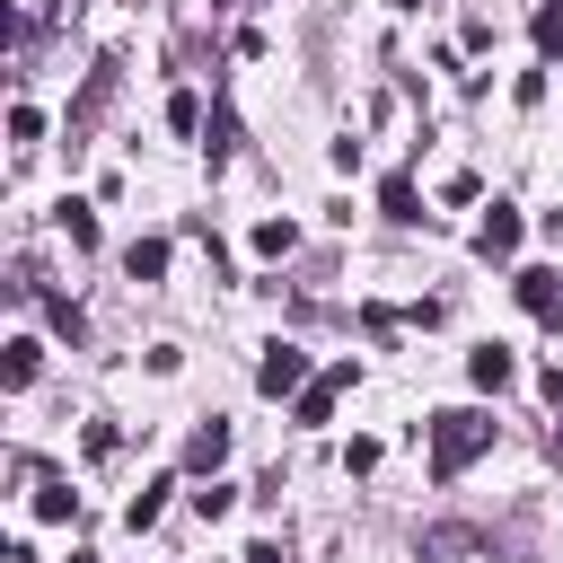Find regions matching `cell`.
I'll return each instance as SVG.
<instances>
[{"mask_svg": "<svg viewBox=\"0 0 563 563\" xmlns=\"http://www.w3.org/2000/svg\"><path fill=\"white\" fill-rule=\"evenodd\" d=\"M220 457H229V422L211 413V422H194V440H185V466H194V475H211Z\"/></svg>", "mask_w": 563, "mask_h": 563, "instance_id": "7", "label": "cell"}, {"mask_svg": "<svg viewBox=\"0 0 563 563\" xmlns=\"http://www.w3.org/2000/svg\"><path fill=\"white\" fill-rule=\"evenodd\" d=\"M35 519H70V484H35Z\"/></svg>", "mask_w": 563, "mask_h": 563, "instance_id": "17", "label": "cell"}, {"mask_svg": "<svg viewBox=\"0 0 563 563\" xmlns=\"http://www.w3.org/2000/svg\"><path fill=\"white\" fill-rule=\"evenodd\" d=\"M229 501H238L229 484H202V493H194V510H202V519H229Z\"/></svg>", "mask_w": 563, "mask_h": 563, "instance_id": "18", "label": "cell"}, {"mask_svg": "<svg viewBox=\"0 0 563 563\" xmlns=\"http://www.w3.org/2000/svg\"><path fill=\"white\" fill-rule=\"evenodd\" d=\"M510 246H519V202L493 194V211H484V229H475V255H510Z\"/></svg>", "mask_w": 563, "mask_h": 563, "instance_id": "4", "label": "cell"}, {"mask_svg": "<svg viewBox=\"0 0 563 563\" xmlns=\"http://www.w3.org/2000/svg\"><path fill=\"white\" fill-rule=\"evenodd\" d=\"M396 9H422V0H396Z\"/></svg>", "mask_w": 563, "mask_h": 563, "instance_id": "20", "label": "cell"}, {"mask_svg": "<svg viewBox=\"0 0 563 563\" xmlns=\"http://www.w3.org/2000/svg\"><path fill=\"white\" fill-rule=\"evenodd\" d=\"M167 493H176V475H158V484H150V493H132V510H123V519H132V528H150V519H158V510H167Z\"/></svg>", "mask_w": 563, "mask_h": 563, "instance_id": "10", "label": "cell"}, {"mask_svg": "<svg viewBox=\"0 0 563 563\" xmlns=\"http://www.w3.org/2000/svg\"><path fill=\"white\" fill-rule=\"evenodd\" d=\"M352 378H361V361H334L325 378H308V387H299V405H290V422H299V431H317V422H334V396H343Z\"/></svg>", "mask_w": 563, "mask_h": 563, "instance_id": "2", "label": "cell"}, {"mask_svg": "<svg viewBox=\"0 0 563 563\" xmlns=\"http://www.w3.org/2000/svg\"><path fill=\"white\" fill-rule=\"evenodd\" d=\"M378 211L413 229V220H422V194H413V176H387V185H378Z\"/></svg>", "mask_w": 563, "mask_h": 563, "instance_id": "8", "label": "cell"}, {"mask_svg": "<svg viewBox=\"0 0 563 563\" xmlns=\"http://www.w3.org/2000/svg\"><path fill=\"white\" fill-rule=\"evenodd\" d=\"M422 431H431V475H440V484L466 475V466L493 449V413H484V405H449V413H431Z\"/></svg>", "mask_w": 563, "mask_h": 563, "instance_id": "1", "label": "cell"}, {"mask_svg": "<svg viewBox=\"0 0 563 563\" xmlns=\"http://www.w3.org/2000/svg\"><path fill=\"white\" fill-rule=\"evenodd\" d=\"M519 308L554 325V317H563V273H537V264H528V273H519Z\"/></svg>", "mask_w": 563, "mask_h": 563, "instance_id": "5", "label": "cell"}, {"mask_svg": "<svg viewBox=\"0 0 563 563\" xmlns=\"http://www.w3.org/2000/svg\"><path fill=\"white\" fill-rule=\"evenodd\" d=\"M255 387H264L273 405H282V396H299V387H308V352H299V343H264V361H255Z\"/></svg>", "mask_w": 563, "mask_h": 563, "instance_id": "3", "label": "cell"}, {"mask_svg": "<svg viewBox=\"0 0 563 563\" xmlns=\"http://www.w3.org/2000/svg\"><path fill=\"white\" fill-rule=\"evenodd\" d=\"M35 361H44V343H35V334H18V343H9V387H26V378H35Z\"/></svg>", "mask_w": 563, "mask_h": 563, "instance_id": "14", "label": "cell"}, {"mask_svg": "<svg viewBox=\"0 0 563 563\" xmlns=\"http://www.w3.org/2000/svg\"><path fill=\"white\" fill-rule=\"evenodd\" d=\"M466 378H475V387H493V396H501V387H510V378H519V361H510V352H501V343H475V352H466Z\"/></svg>", "mask_w": 563, "mask_h": 563, "instance_id": "6", "label": "cell"}, {"mask_svg": "<svg viewBox=\"0 0 563 563\" xmlns=\"http://www.w3.org/2000/svg\"><path fill=\"white\" fill-rule=\"evenodd\" d=\"M62 238H70V246H97V211H88V202H62Z\"/></svg>", "mask_w": 563, "mask_h": 563, "instance_id": "12", "label": "cell"}, {"mask_svg": "<svg viewBox=\"0 0 563 563\" xmlns=\"http://www.w3.org/2000/svg\"><path fill=\"white\" fill-rule=\"evenodd\" d=\"M9 141H18V150L44 141V114H35V106H9Z\"/></svg>", "mask_w": 563, "mask_h": 563, "instance_id": "16", "label": "cell"}, {"mask_svg": "<svg viewBox=\"0 0 563 563\" xmlns=\"http://www.w3.org/2000/svg\"><path fill=\"white\" fill-rule=\"evenodd\" d=\"M246 563H282V545H255V554H246Z\"/></svg>", "mask_w": 563, "mask_h": 563, "instance_id": "19", "label": "cell"}, {"mask_svg": "<svg viewBox=\"0 0 563 563\" xmlns=\"http://www.w3.org/2000/svg\"><path fill=\"white\" fill-rule=\"evenodd\" d=\"M290 246H299L290 220H255V255H290Z\"/></svg>", "mask_w": 563, "mask_h": 563, "instance_id": "13", "label": "cell"}, {"mask_svg": "<svg viewBox=\"0 0 563 563\" xmlns=\"http://www.w3.org/2000/svg\"><path fill=\"white\" fill-rule=\"evenodd\" d=\"M537 53H545V62L563 53V0H545V9H537Z\"/></svg>", "mask_w": 563, "mask_h": 563, "instance_id": "11", "label": "cell"}, {"mask_svg": "<svg viewBox=\"0 0 563 563\" xmlns=\"http://www.w3.org/2000/svg\"><path fill=\"white\" fill-rule=\"evenodd\" d=\"M194 123H202V106H194V88H176L167 97V132H194Z\"/></svg>", "mask_w": 563, "mask_h": 563, "instance_id": "15", "label": "cell"}, {"mask_svg": "<svg viewBox=\"0 0 563 563\" xmlns=\"http://www.w3.org/2000/svg\"><path fill=\"white\" fill-rule=\"evenodd\" d=\"M123 273H132V282H167V238H132Z\"/></svg>", "mask_w": 563, "mask_h": 563, "instance_id": "9", "label": "cell"}]
</instances>
